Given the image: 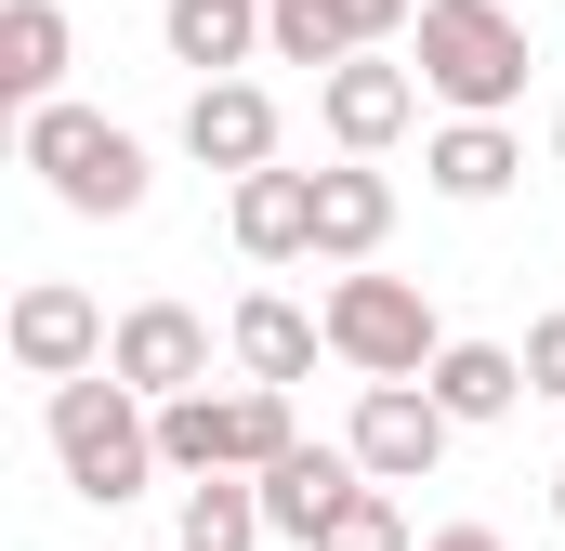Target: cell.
I'll return each instance as SVG.
<instances>
[{
    "mask_svg": "<svg viewBox=\"0 0 565 551\" xmlns=\"http://www.w3.org/2000/svg\"><path fill=\"white\" fill-rule=\"evenodd\" d=\"M408 66H422V93L447 119H513L540 40H526L513 0H422V53H408Z\"/></svg>",
    "mask_w": 565,
    "mask_h": 551,
    "instance_id": "1",
    "label": "cell"
},
{
    "mask_svg": "<svg viewBox=\"0 0 565 551\" xmlns=\"http://www.w3.org/2000/svg\"><path fill=\"white\" fill-rule=\"evenodd\" d=\"M53 460H66V486L93 512H119V499H145V473H171L158 460V408H145L119 368H93V381L53 395Z\"/></svg>",
    "mask_w": 565,
    "mask_h": 551,
    "instance_id": "2",
    "label": "cell"
},
{
    "mask_svg": "<svg viewBox=\"0 0 565 551\" xmlns=\"http://www.w3.org/2000/svg\"><path fill=\"white\" fill-rule=\"evenodd\" d=\"M13 144H26V171H40L79 224H132L145 184H158V171H145V144L119 132V119H93V106H40Z\"/></svg>",
    "mask_w": 565,
    "mask_h": 551,
    "instance_id": "3",
    "label": "cell"
},
{
    "mask_svg": "<svg viewBox=\"0 0 565 551\" xmlns=\"http://www.w3.org/2000/svg\"><path fill=\"white\" fill-rule=\"evenodd\" d=\"M316 315H329V355L355 381H434V355H447V328H434V302L408 276H342Z\"/></svg>",
    "mask_w": 565,
    "mask_h": 551,
    "instance_id": "4",
    "label": "cell"
},
{
    "mask_svg": "<svg viewBox=\"0 0 565 551\" xmlns=\"http://www.w3.org/2000/svg\"><path fill=\"white\" fill-rule=\"evenodd\" d=\"M0 342H13V368H26V381H53V395H66V381H93V368L119 355L106 302H93V289H66V276H26V289H13V328H0Z\"/></svg>",
    "mask_w": 565,
    "mask_h": 551,
    "instance_id": "5",
    "label": "cell"
},
{
    "mask_svg": "<svg viewBox=\"0 0 565 551\" xmlns=\"http://www.w3.org/2000/svg\"><path fill=\"white\" fill-rule=\"evenodd\" d=\"M447 433H460V420L434 408L422 381H369L355 420H342V446H355V473H369V486H422L434 460H447Z\"/></svg>",
    "mask_w": 565,
    "mask_h": 551,
    "instance_id": "6",
    "label": "cell"
},
{
    "mask_svg": "<svg viewBox=\"0 0 565 551\" xmlns=\"http://www.w3.org/2000/svg\"><path fill=\"white\" fill-rule=\"evenodd\" d=\"M106 368L132 381L145 408H184V395H211V315H198V302H132Z\"/></svg>",
    "mask_w": 565,
    "mask_h": 551,
    "instance_id": "7",
    "label": "cell"
},
{
    "mask_svg": "<svg viewBox=\"0 0 565 551\" xmlns=\"http://www.w3.org/2000/svg\"><path fill=\"white\" fill-rule=\"evenodd\" d=\"M316 119L342 158H382V144L422 119V66H395V53H355V66H329L316 79Z\"/></svg>",
    "mask_w": 565,
    "mask_h": 551,
    "instance_id": "8",
    "label": "cell"
},
{
    "mask_svg": "<svg viewBox=\"0 0 565 551\" xmlns=\"http://www.w3.org/2000/svg\"><path fill=\"white\" fill-rule=\"evenodd\" d=\"M184 158L198 171H277V93L264 79H198V106H184Z\"/></svg>",
    "mask_w": 565,
    "mask_h": 551,
    "instance_id": "9",
    "label": "cell"
},
{
    "mask_svg": "<svg viewBox=\"0 0 565 551\" xmlns=\"http://www.w3.org/2000/svg\"><path fill=\"white\" fill-rule=\"evenodd\" d=\"M355 499H369V473H355V446H289L277 473H264V526H277V539H329V526H342V512H355Z\"/></svg>",
    "mask_w": 565,
    "mask_h": 551,
    "instance_id": "10",
    "label": "cell"
},
{
    "mask_svg": "<svg viewBox=\"0 0 565 551\" xmlns=\"http://www.w3.org/2000/svg\"><path fill=\"white\" fill-rule=\"evenodd\" d=\"M224 355H237V368H250L264 395H289V381H302V368L329 355V315H302L289 289H250V302L224 315Z\"/></svg>",
    "mask_w": 565,
    "mask_h": 551,
    "instance_id": "11",
    "label": "cell"
},
{
    "mask_svg": "<svg viewBox=\"0 0 565 551\" xmlns=\"http://www.w3.org/2000/svg\"><path fill=\"white\" fill-rule=\"evenodd\" d=\"M513 171H526V144H513V119H447V132L422 144V184H434V197H460V210L513 197Z\"/></svg>",
    "mask_w": 565,
    "mask_h": 551,
    "instance_id": "12",
    "label": "cell"
},
{
    "mask_svg": "<svg viewBox=\"0 0 565 551\" xmlns=\"http://www.w3.org/2000/svg\"><path fill=\"white\" fill-rule=\"evenodd\" d=\"M395 237V184L369 171V158H342V171H316V263H355L369 276V250Z\"/></svg>",
    "mask_w": 565,
    "mask_h": 551,
    "instance_id": "13",
    "label": "cell"
},
{
    "mask_svg": "<svg viewBox=\"0 0 565 551\" xmlns=\"http://www.w3.org/2000/svg\"><path fill=\"white\" fill-rule=\"evenodd\" d=\"M224 224H237L250 263H316V171H250Z\"/></svg>",
    "mask_w": 565,
    "mask_h": 551,
    "instance_id": "14",
    "label": "cell"
},
{
    "mask_svg": "<svg viewBox=\"0 0 565 551\" xmlns=\"http://www.w3.org/2000/svg\"><path fill=\"white\" fill-rule=\"evenodd\" d=\"M158 40H171V66H198V79H237V66L264 53V0H158Z\"/></svg>",
    "mask_w": 565,
    "mask_h": 551,
    "instance_id": "15",
    "label": "cell"
},
{
    "mask_svg": "<svg viewBox=\"0 0 565 551\" xmlns=\"http://www.w3.org/2000/svg\"><path fill=\"white\" fill-rule=\"evenodd\" d=\"M422 395L460 420V433H473V420H513V408H526V355H513V342H447Z\"/></svg>",
    "mask_w": 565,
    "mask_h": 551,
    "instance_id": "16",
    "label": "cell"
},
{
    "mask_svg": "<svg viewBox=\"0 0 565 551\" xmlns=\"http://www.w3.org/2000/svg\"><path fill=\"white\" fill-rule=\"evenodd\" d=\"M0 93L40 119V106H66V0H13L0 13Z\"/></svg>",
    "mask_w": 565,
    "mask_h": 551,
    "instance_id": "17",
    "label": "cell"
},
{
    "mask_svg": "<svg viewBox=\"0 0 565 551\" xmlns=\"http://www.w3.org/2000/svg\"><path fill=\"white\" fill-rule=\"evenodd\" d=\"M264 486L250 473H211V486H184V512H171V551H264Z\"/></svg>",
    "mask_w": 565,
    "mask_h": 551,
    "instance_id": "18",
    "label": "cell"
},
{
    "mask_svg": "<svg viewBox=\"0 0 565 551\" xmlns=\"http://www.w3.org/2000/svg\"><path fill=\"white\" fill-rule=\"evenodd\" d=\"M264 53L277 66H355V26H342V0H264Z\"/></svg>",
    "mask_w": 565,
    "mask_h": 551,
    "instance_id": "19",
    "label": "cell"
},
{
    "mask_svg": "<svg viewBox=\"0 0 565 551\" xmlns=\"http://www.w3.org/2000/svg\"><path fill=\"white\" fill-rule=\"evenodd\" d=\"M316 551H408V512H395V486H369V499H355V512H342Z\"/></svg>",
    "mask_w": 565,
    "mask_h": 551,
    "instance_id": "20",
    "label": "cell"
},
{
    "mask_svg": "<svg viewBox=\"0 0 565 551\" xmlns=\"http://www.w3.org/2000/svg\"><path fill=\"white\" fill-rule=\"evenodd\" d=\"M513 355H526V395H565V315H540Z\"/></svg>",
    "mask_w": 565,
    "mask_h": 551,
    "instance_id": "21",
    "label": "cell"
},
{
    "mask_svg": "<svg viewBox=\"0 0 565 551\" xmlns=\"http://www.w3.org/2000/svg\"><path fill=\"white\" fill-rule=\"evenodd\" d=\"M342 26H355V53H382L395 26H422V0H342Z\"/></svg>",
    "mask_w": 565,
    "mask_h": 551,
    "instance_id": "22",
    "label": "cell"
},
{
    "mask_svg": "<svg viewBox=\"0 0 565 551\" xmlns=\"http://www.w3.org/2000/svg\"><path fill=\"white\" fill-rule=\"evenodd\" d=\"M422 551H513V539H500V526H434Z\"/></svg>",
    "mask_w": 565,
    "mask_h": 551,
    "instance_id": "23",
    "label": "cell"
},
{
    "mask_svg": "<svg viewBox=\"0 0 565 551\" xmlns=\"http://www.w3.org/2000/svg\"><path fill=\"white\" fill-rule=\"evenodd\" d=\"M553 171H565V119H553Z\"/></svg>",
    "mask_w": 565,
    "mask_h": 551,
    "instance_id": "24",
    "label": "cell"
},
{
    "mask_svg": "<svg viewBox=\"0 0 565 551\" xmlns=\"http://www.w3.org/2000/svg\"><path fill=\"white\" fill-rule=\"evenodd\" d=\"M553 512H565V473H553Z\"/></svg>",
    "mask_w": 565,
    "mask_h": 551,
    "instance_id": "25",
    "label": "cell"
}]
</instances>
